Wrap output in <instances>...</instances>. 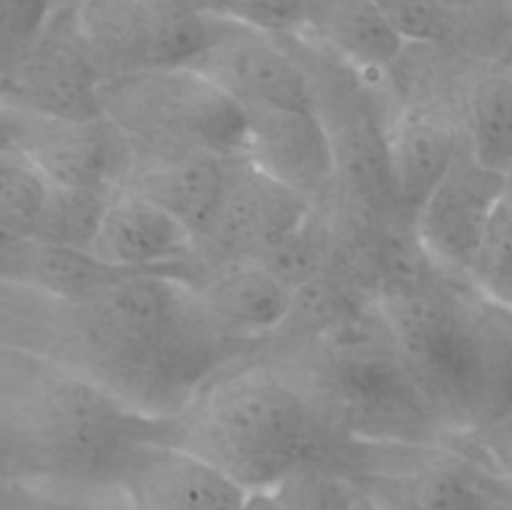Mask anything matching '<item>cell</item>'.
<instances>
[{
  "label": "cell",
  "mask_w": 512,
  "mask_h": 510,
  "mask_svg": "<svg viewBox=\"0 0 512 510\" xmlns=\"http://www.w3.org/2000/svg\"><path fill=\"white\" fill-rule=\"evenodd\" d=\"M0 350L85 375L163 418L240 353L210 323L193 283L170 273H128L80 295L0 280Z\"/></svg>",
  "instance_id": "obj_1"
},
{
  "label": "cell",
  "mask_w": 512,
  "mask_h": 510,
  "mask_svg": "<svg viewBox=\"0 0 512 510\" xmlns=\"http://www.w3.org/2000/svg\"><path fill=\"white\" fill-rule=\"evenodd\" d=\"M173 415L133 408L85 375L0 350V480L118 485L140 445L170 443Z\"/></svg>",
  "instance_id": "obj_2"
},
{
  "label": "cell",
  "mask_w": 512,
  "mask_h": 510,
  "mask_svg": "<svg viewBox=\"0 0 512 510\" xmlns=\"http://www.w3.org/2000/svg\"><path fill=\"white\" fill-rule=\"evenodd\" d=\"M170 443L240 488L273 490L308 465L343 473L348 438L330 428L298 378L270 365L215 373L173 415Z\"/></svg>",
  "instance_id": "obj_3"
},
{
  "label": "cell",
  "mask_w": 512,
  "mask_h": 510,
  "mask_svg": "<svg viewBox=\"0 0 512 510\" xmlns=\"http://www.w3.org/2000/svg\"><path fill=\"white\" fill-rule=\"evenodd\" d=\"M390 343L440 425L473 428L508 403L510 308L403 283L378 303ZM445 428V425H443Z\"/></svg>",
  "instance_id": "obj_4"
},
{
  "label": "cell",
  "mask_w": 512,
  "mask_h": 510,
  "mask_svg": "<svg viewBox=\"0 0 512 510\" xmlns=\"http://www.w3.org/2000/svg\"><path fill=\"white\" fill-rule=\"evenodd\" d=\"M98 98L100 113L128 140L130 155H243V110L190 65L105 75Z\"/></svg>",
  "instance_id": "obj_5"
},
{
  "label": "cell",
  "mask_w": 512,
  "mask_h": 510,
  "mask_svg": "<svg viewBox=\"0 0 512 510\" xmlns=\"http://www.w3.org/2000/svg\"><path fill=\"white\" fill-rule=\"evenodd\" d=\"M343 473L380 510H510L508 470L445 443L350 440Z\"/></svg>",
  "instance_id": "obj_6"
},
{
  "label": "cell",
  "mask_w": 512,
  "mask_h": 510,
  "mask_svg": "<svg viewBox=\"0 0 512 510\" xmlns=\"http://www.w3.org/2000/svg\"><path fill=\"white\" fill-rule=\"evenodd\" d=\"M70 10L103 78L193 65L218 28L200 0H70Z\"/></svg>",
  "instance_id": "obj_7"
},
{
  "label": "cell",
  "mask_w": 512,
  "mask_h": 510,
  "mask_svg": "<svg viewBox=\"0 0 512 510\" xmlns=\"http://www.w3.org/2000/svg\"><path fill=\"white\" fill-rule=\"evenodd\" d=\"M190 68L245 108H315L313 78L293 33L218 15V28Z\"/></svg>",
  "instance_id": "obj_8"
},
{
  "label": "cell",
  "mask_w": 512,
  "mask_h": 510,
  "mask_svg": "<svg viewBox=\"0 0 512 510\" xmlns=\"http://www.w3.org/2000/svg\"><path fill=\"white\" fill-rule=\"evenodd\" d=\"M100 80L70 0H58L33 43L0 70V105L45 118H98Z\"/></svg>",
  "instance_id": "obj_9"
},
{
  "label": "cell",
  "mask_w": 512,
  "mask_h": 510,
  "mask_svg": "<svg viewBox=\"0 0 512 510\" xmlns=\"http://www.w3.org/2000/svg\"><path fill=\"white\" fill-rule=\"evenodd\" d=\"M315 208L318 205L255 168L243 155L233 158L223 195L195 238L200 260L210 265L263 258L300 228Z\"/></svg>",
  "instance_id": "obj_10"
},
{
  "label": "cell",
  "mask_w": 512,
  "mask_h": 510,
  "mask_svg": "<svg viewBox=\"0 0 512 510\" xmlns=\"http://www.w3.org/2000/svg\"><path fill=\"white\" fill-rule=\"evenodd\" d=\"M5 113L10 128L8 150L20 155L45 183L118 190L130 165V145L105 115L45 118L10 108Z\"/></svg>",
  "instance_id": "obj_11"
},
{
  "label": "cell",
  "mask_w": 512,
  "mask_h": 510,
  "mask_svg": "<svg viewBox=\"0 0 512 510\" xmlns=\"http://www.w3.org/2000/svg\"><path fill=\"white\" fill-rule=\"evenodd\" d=\"M510 193V175L475 163L465 148L410 220L420 250L448 273L468 278L490 213Z\"/></svg>",
  "instance_id": "obj_12"
},
{
  "label": "cell",
  "mask_w": 512,
  "mask_h": 510,
  "mask_svg": "<svg viewBox=\"0 0 512 510\" xmlns=\"http://www.w3.org/2000/svg\"><path fill=\"white\" fill-rule=\"evenodd\" d=\"M88 250L110 268L183 275L190 283L205 265L195 235L178 218L128 190L110 195Z\"/></svg>",
  "instance_id": "obj_13"
},
{
  "label": "cell",
  "mask_w": 512,
  "mask_h": 510,
  "mask_svg": "<svg viewBox=\"0 0 512 510\" xmlns=\"http://www.w3.org/2000/svg\"><path fill=\"white\" fill-rule=\"evenodd\" d=\"M243 158L310 203L335 188V160L318 108H245Z\"/></svg>",
  "instance_id": "obj_14"
},
{
  "label": "cell",
  "mask_w": 512,
  "mask_h": 510,
  "mask_svg": "<svg viewBox=\"0 0 512 510\" xmlns=\"http://www.w3.org/2000/svg\"><path fill=\"white\" fill-rule=\"evenodd\" d=\"M118 488L133 510H238L248 495L213 463L173 443L140 445Z\"/></svg>",
  "instance_id": "obj_15"
},
{
  "label": "cell",
  "mask_w": 512,
  "mask_h": 510,
  "mask_svg": "<svg viewBox=\"0 0 512 510\" xmlns=\"http://www.w3.org/2000/svg\"><path fill=\"white\" fill-rule=\"evenodd\" d=\"M193 290L210 323L240 350L273 338L293 303V290L258 260L203 265Z\"/></svg>",
  "instance_id": "obj_16"
},
{
  "label": "cell",
  "mask_w": 512,
  "mask_h": 510,
  "mask_svg": "<svg viewBox=\"0 0 512 510\" xmlns=\"http://www.w3.org/2000/svg\"><path fill=\"white\" fill-rule=\"evenodd\" d=\"M233 158L208 150L130 155L118 190L140 195L178 218L198 238L213 215Z\"/></svg>",
  "instance_id": "obj_17"
},
{
  "label": "cell",
  "mask_w": 512,
  "mask_h": 510,
  "mask_svg": "<svg viewBox=\"0 0 512 510\" xmlns=\"http://www.w3.org/2000/svg\"><path fill=\"white\" fill-rule=\"evenodd\" d=\"M385 140L395 213L410 223L465 148L463 130L438 110L413 108L393 120Z\"/></svg>",
  "instance_id": "obj_18"
},
{
  "label": "cell",
  "mask_w": 512,
  "mask_h": 510,
  "mask_svg": "<svg viewBox=\"0 0 512 510\" xmlns=\"http://www.w3.org/2000/svg\"><path fill=\"white\" fill-rule=\"evenodd\" d=\"M295 33L358 73L393 68L408 48L375 0H308Z\"/></svg>",
  "instance_id": "obj_19"
},
{
  "label": "cell",
  "mask_w": 512,
  "mask_h": 510,
  "mask_svg": "<svg viewBox=\"0 0 512 510\" xmlns=\"http://www.w3.org/2000/svg\"><path fill=\"white\" fill-rule=\"evenodd\" d=\"M128 270L100 263L90 250L45 240H20L0 253V280L28 285L50 295H80L100 288Z\"/></svg>",
  "instance_id": "obj_20"
},
{
  "label": "cell",
  "mask_w": 512,
  "mask_h": 510,
  "mask_svg": "<svg viewBox=\"0 0 512 510\" xmlns=\"http://www.w3.org/2000/svg\"><path fill=\"white\" fill-rule=\"evenodd\" d=\"M465 153L493 173L510 175L512 78L508 60L490 63L470 80L463 115Z\"/></svg>",
  "instance_id": "obj_21"
},
{
  "label": "cell",
  "mask_w": 512,
  "mask_h": 510,
  "mask_svg": "<svg viewBox=\"0 0 512 510\" xmlns=\"http://www.w3.org/2000/svg\"><path fill=\"white\" fill-rule=\"evenodd\" d=\"M115 190L58 188L50 185L43 213L35 225V240L88 250L98 220Z\"/></svg>",
  "instance_id": "obj_22"
},
{
  "label": "cell",
  "mask_w": 512,
  "mask_h": 510,
  "mask_svg": "<svg viewBox=\"0 0 512 510\" xmlns=\"http://www.w3.org/2000/svg\"><path fill=\"white\" fill-rule=\"evenodd\" d=\"M512 243H510V193L500 198L490 213L480 243L470 263L468 280L473 290L495 305L510 308L512 283Z\"/></svg>",
  "instance_id": "obj_23"
},
{
  "label": "cell",
  "mask_w": 512,
  "mask_h": 510,
  "mask_svg": "<svg viewBox=\"0 0 512 510\" xmlns=\"http://www.w3.org/2000/svg\"><path fill=\"white\" fill-rule=\"evenodd\" d=\"M320 223V205L308 215L300 228H295L288 238L280 240L275 248H270L260 265L270 270L275 278L283 280L290 290L310 283L328 273V238Z\"/></svg>",
  "instance_id": "obj_24"
},
{
  "label": "cell",
  "mask_w": 512,
  "mask_h": 510,
  "mask_svg": "<svg viewBox=\"0 0 512 510\" xmlns=\"http://www.w3.org/2000/svg\"><path fill=\"white\" fill-rule=\"evenodd\" d=\"M285 510H355V488L330 465H308L275 485Z\"/></svg>",
  "instance_id": "obj_25"
},
{
  "label": "cell",
  "mask_w": 512,
  "mask_h": 510,
  "mask_svg": "<svg viewBox=\"0 0 512 510\" xmlns=\"http://www.w3.org/2000/svg\"><path fill=\"white\" fill-rule=\"evenodd\" d=\"M8 485L20 510H133L118 485Z\"/></svg>",
  "instance_id": "obj_26"
},
{
  "label": "cell",
  "mask_w": 512,
  "mask_h": 510,
  "mask_svg": "<svg viewBox=\"0 0 512 510\" xmlns=\"http://www.w3.org/2000/svg\"><path fill=\"white\" fill-rule=\"evenodd\" d=\"M200 3L225 18L243 20L275 33H288L300 25L308 0H200Z\"/></svg>",
  "instance_id": "obj_27"
},
{
  "label": "cell",
  "mask_w": 512,
  "mask_h": 510,
  "mask_svg": "<svg viewBox=\"0 0 512 510\" xmlns=\"http://www.w3.org/2000/svg\"><path fill=\"white\" fill-rule=\"evenodd\" d=\"M238 510H285V505L273 490H250Z\"/></svg>",
  "instance_id": "obj_28"
},
{
  "label": "cell",
  "mask_w": 512,
  "mask_h": 510,
  "mask_svg": "<svg viewBox=\"0 0 512 510\" xmlns=\"http://www.w3.org/2000/svg\"><path fill=\"white\" fill-rule=\"evenodd\" d=\"M10 148V128H8V113H5V108L0 105V158H3L5 153H8Z\"/></svg>",
  "instance_id": "obj_29"
},
{
  "label": "cell",
  "mask_w": 512,
  "mask_h": 510,
  "mask_svg": "<svg viewBox=\"0 0 512 510\" xmlns=\"http://www.w3.org/2000/svg\"><path fill=\"white\" fill-rule=\"evenodd\" d=\"M0 510H20L13 490H10V485L3 483V480H0Z\"/></svg>",
  "instance_id": "obj_30"
},
{
  "label": "cell",
  "mask_w": 512,
  "mask_h": 510,
  "mask_svg": "<svg viewBox=\"0 0 512 510\" xmlns=\"http://www.w3.org/2000/svg\"><path fill=\"white\" fill-rule=\"evenodd\" d=\"M355 510H380V508L373 503V500L365 498L360 490H355Z\"/></svg>",
  "instance_id": "obj_31"
}]
</instances>
